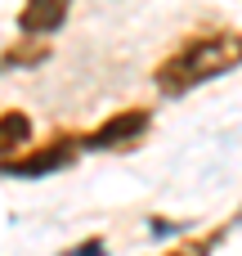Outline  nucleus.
<instances>
[{"instance_id":"1","label":"nucleus","mask_w":242,"mask_h":256,"mask_svg":"<svg viewBox=\"0 0 242 256\" xmlns=\"http://www.w3.org/2000/svg\"><path fill=\"white\" fill-rule=\"evenodd\" d=\"M238 68H242L238 27H198L153 68V90L162 99H184V94H193Z\"/></svg>"},{"instance_id":"6","label":"nucleus","mask_w":242,"mask_h":256,"mask_svg":"<svg viewBox=\"0 0 242 256\" xmlns=\"http://www.w3.org/2000/svg\"><path fill=\"white\" fill-rule=\"evenodd\" d=\"M31 140H36V122H31L22 108H4V112H0V158L27 148Z\"/></svg>"},{"instance_id":"2","label":"nucleus","mask_w":242,"mask_h":256,"mask_svg":"<svg viewBox=\"0 0 242 256\" xmlns=\"http://www.w3.org/2000/svg\"><path fill=\"white\" fill-rule=\"evenodd\" d=\"M81 158V135H49L45 144H27L9 158H0V176L9 180H45L54 171H67Z\"/></svg>"},{"instance_id":"3","label":"nucleus","mask_w":242,"mask_h":256,"mask_svg":"<svg viewBox=\"0 0 242 256\" xmlns=\"http://www.w3.org/2000/svg\"><path fill=\"white\" fill-rule=\"evenodd\" d=\"M148 130H153V108L130 104V108H117L112 117H103L94 130H85L81 148H90V153H130V148L144 144Z\"/></svg>"},{"instance_id":"4","label":"nucleus","mask_w":242,"mask_h":256,"mask_svg":"<svg viewBox=\"0 0 242 256\" xmlns=\"http://www.w3.org/2000/svg\"><path fill=\"white\" fill-rule=\"evenodd\" d=\"M72 14V0H22L13 27L18 36H54Z\"/></svg>"},{"instance_id":"7","label":"nucleus","mask_w":242,"mask_h":256,"mask_svg":"<svg viewBox=\"0 0 242 256\" xmlns=\"http://www.w3.org/2000/svg\"><path fill=\"white\" fill-rule=\"evenodd\" d=\"M220 243H225V230H207V234H198V238H184V243H175L166 256H211Z\"/></svg>"},{"instance_id":"8","label":"nucleus","mask_w":242,"mask_h":256,"mask_svg":"<svg viewBox=\"0 0 242 256\" xmlns=\"http://www.w3.org/2000/svg\"><path fill=\"white\" fill-rule=\"evenodd\" d=\"M63 256H103V238H85V243H76V248H67Z\"/></svg>"},{"instance_id":"5","label":"nucleus","mask_w":242,"mask_h":256,"mask_svg":"<svg viewBox=\"0 0 242 256\" xmlns=\"http://www.w3.org/2000/svg\"><path fill=\"white\" fill-rule=\"evenodd\" d=\"M49 58V36H13L0 50V76L4 72H31Z\"/></svg>"}]
</instances>
